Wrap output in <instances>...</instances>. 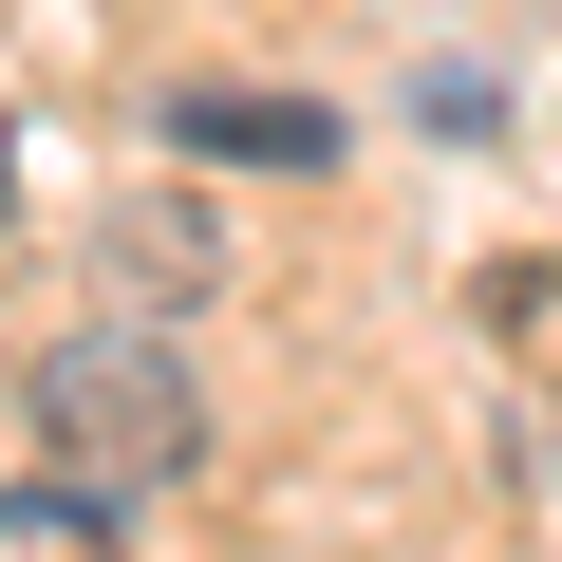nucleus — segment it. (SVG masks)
<instances>
[{"instance_id":"f257e3e1","label":"nucleus","mask_w":562,"mask_h":562,"mask_svg":"<svg viewBox=\"0 0 562 562\" xmlns=\"http://www.w3.org/2000/svg\"><path fill=\"white\" fill-rule=\"evenodd\" d=\"M38 450H57L94 506H132V487H188V469H206V394H188V357H169L150 319H76V338L38 357Z\"/></svg>"},{"instance_id":"f03ea898","label":"nucleus","mask_w":562,"mask_h":562,"mask_svg":"<svg viewBox=\"0 0 562 562\" xmlns=\"http://www.w3.org/2000/svg\"><path fill=\"white\" fill-rule=\"evenodd\" d=\"M169 150H206V169H338V113L319 94H169Z\"/></svg>"},{"instance_id":"7ed1b4c3","label":"nucleus","mask_w":562,"mask_h":562,"mask_svg":"<svg viewBox=\"0 0 562 562\" xmlns=\"http://www.w3.org/2000/svg\"><path fill=\"white\" fill-rule=\"evenodd\" d=\"M0 562H132V543H113V506L57 469V487H0Z\"/></svg>"},{"instance_id":"20e7f679","label":"nucleus","mask_w":562,"mask_h":562,"mask_svg":"<svg viewBox=\"0 0 562 562\" xmlns=\"http://www.w3.org/2000/svg\"><path fill=\"white\" fill-rule=\"evenodd\" d=\"M113 281L188 301V281H206V225H188V206H113Z\"/></svg>"}]
</instances>
